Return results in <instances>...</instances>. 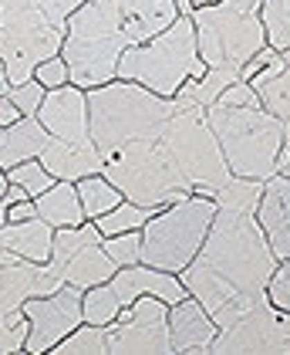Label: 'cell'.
<instances>
[{"label": "cell", "mask_w": 290, "mask_h": 355, "mask_svg": "<svg viewBox=\"0 0 290 355\" xmlns=\"http://www.w3.org/2000/svg\"><path fill=\"white\" fill-rule=\"evenodd\" d=\"M3 217H7V223H21V220L37 217V210H34V200H17L14 207H7V210H3Z\"/></svg>", "instance_id": "cell-39"}, {"label": "cell", "mask_w": 290, "mask_h": 355, "mask_svg": "<svg viewBox=\"0 0 290 355\" xmlns=\"http://www.w3.org/2000/svg\"><path fill=\"white\" fill-rule=\"evenodd\" d=\"M34 210H37L41 220H48L54 230H57V227H78L81 220H84L78 187L68 183V180H57L51 190L34 196Z\"/></svg>", "instance_id": "cell-22"}, {"label": "cell", "mask_w": 290, "mask_h": 355, "mask_svg": "<svg viewBox=\"0 0 290 355\" xmlns=\"http://www.w3.org/2000/svg\"><path fill=\"white\" fill-rule=\"evenodd\" d=\"M75 187H78V196H81V210H84V217H91V220H98L102 214H108L111 207H118V203L125 200L122 190L108 180L105 173L84 176V180H78Z\"/></svg>", "instance_id": "cell-25"}, {"label": "cell", "mask_w": 290, "mask_h": 355, "mask_svg": "<svg viewBox=\"0 0 290 355\" xmlns=\"http://www.w3.org/2000/svg\"><path fill=\"white\" fill-rule=\"evenodd\" d=\"M105 254L115 261V268H129L142 261V230H129V234H115L102 241Z\"/></svg>", "instance_id": "cell-32"}, {"label": "cell", "mask_w": 290, "mask_h": 355, "mask_svg": "<svg viewBox=\"0 0 290 355\" xmlns=\"http://www.w3.org/2000/svg\"><path fill=\"white\" fill-rule=\"evenodd\" d=\"M280 58H284V68L270 82H253V92L260 95V105L284 122V149L277 156V173L290 176V48L280 51Z\"/></svg>", "instance_id": "cell-20"}, {"label": "cell", "mask_w": 290, "mask_h": 355, "mask_svg": "<svg viewBox=\"0 0 290 355\" xmlns=\"http://www.w3.org/2000/svg\"><path fill=\"white\" fill-rule=\"evenodd\" d=\"M37 159L54 180H68V183H78L84 176L105 173V159L95 146H75V142H61L54 136L48 139V146L41 149Z\"/></svg>", "instance_id": "cell-17"}, {"label": "cell", "mask_w": 290, "mask_h": 355, "mask_svg": "<svg viewBox=\"0 0 290 355\" xmlns=\"http://www.w3.org/2000/svg\"><path fill=\"white\" fill-rule=\"evenodd\" d=\"M0 31L7 37L3 64L10 85L30 82L41 61L61 55L64 31L48 21L37 0H0Z\"/></svg>", "instance_id": "cell-10"}, {"label": "cell", "mask_w": 290, "mask_h": 355, "mask_svg": "<svg viewBox=\"0 0 290 355\" xmlns=\"http://www.w3.org/2000/svg\"><path fill=\"white\" fill-rule=\"evenodd\" d=\"M216 322L212 315L185 295L183 301L169 304V338H172V352H210L212 338H216Z\"/></svg>", "instance_id": "cell-16"}, {"label": "cell", "mask_w": 290, "mask_h": 355, "mask_svg": "<svg viewBox=\"0 0 290 355\" xmlns=\"http://www.w3.org/2000/svg\"><path fill=\"white\" fill-rule=\"evenodd\" d=\"M27 342V315L21 308L0 315V352H21Z\"/></svg>", "instance_id": "cell-33"}, {"label": "cell", "mask_w": 290, "mask_h": 355, "mask_svg": "<svg viewBox=\"0 0 290 355\" xmlns=\"http://www.w3.org/2000/svg\"><path fill=\"white\" fill-rule=\"evenodd\" d=\"M3 176H7V183H17L30 200H34V196H41L44 190H51L54 183H57L51 173L41 166V159H27V163L10 166V169H3Z\"/></svg>", "instance_id": "cell-31"}, {"label": "cell", "mask_w": 290, "mask_h": 355, "mask_svg": "<svg viewBox=\"0 0 290 355\" xmlns=\"http://www.w3.org/2000/svg\"><path fill=\"white\" fill-rule=\"evenodd\" d=\"M111 288H115V295H118L122 304H132L142 295H156L165 304H176V301H183L189 295L185 284L172 271H158V268H149L142 261L129 264V268H118L111 274Z\"/></svg>", "instance_id": "cell-15"}, {"label": "cell", "mask_w": 290, "mask_h": 355, "mask_svg": "<svg viewBox=\"0 0 290 355\" xmlns=\"http://www.w3.org/2000/svg\"><path fill=\"white\" fill-rule=\"evenodd\" d=\"M108 328V352L115 355H172L169 338V304L156 295H142L122 304Z\"/></svg>", "instance_id": "cell-11"}, {"label": "cell", "mask_w": 290, "mask_h": 355, "mask_svg": "<svg viewBox=\"0 0 290 355\" xmlns=\"http://www.w3.org/2000/svg\"><path fill=\"white\" fill-rule=\"evenodd\" d=\"M132 48V37L125 31L118 0H88L68 17L61 58L68 64V82L81 92L115 82L118 58Z\"/></svg>", "instance_id": "cell-3"}, {"label": "cell", "mask_w": 290, "mask_h": 355, "mask_svg": "<svg viewBox=\"0 0 290 355\" xmlns=\"http://www.w3.org/2000/svg\"><path fill=\"white\" fill-rule=\"evenodd\" d=\"M257 223L264 227V234H273L280 227L290 223V176L284 173H273L264 183V196H260V207H257Z\"/></svg>", "instance_id": "cell-24"}, {"label": "cell", "mask_w": 290, "mask_h": 355, "mask_svg": "<svg viewBox=\"0 0 290 355\" xmlns=\"http://www.w3.org/2000/svg\"><path fill=\"white\" fill-rule=\"evenodd\" d=\"M192 3H216V0H192Z\"/></svg>", "instance_id": "cell-44"}, {"label": "cell", "mask_w": 290, "mask_h": 355, "mask_svg": "<svg viewBox=\"0 0 290 355\" xmlns=\"http://www.w3.org/2000/svg\"><path fill=\"white\" fill-rule=\"evenodd\" d=\"M84 95H88L91 142L102 153V159L122 146L162 139L165 122L176 112V98H162L156 92L135 82H122V78L88 88Z\"/></svg>", "instance_id": "cell-2"}, {"label": "cell", "mask_w": 290, "mask_h": 355, "mask_svg": "<svg viewBox=\"0 0 290 355\" xmlns=\"http://www.w3.org/2000/svg\"><path fill=\"white\" fill-rule=\"evenodd\" d=\"M115 271H118V268H115V261L105 254L102 241H98V244H84L78 254L68 257V264H64V284H75V288L84 291V288H95V284L111 281Z\"/></svg>", "instance_id": "cell-23"}, {"label": "cell", "mask_w": 290, "mask_h": 355, "mask_svg": "<svg viewBox=\"0 0 290 355\" xmlns=\"http://www.w3.org/2000/svg\"><path fill=\"white\" fill-rule=\"evenodd\" d=\"M0 142H3V125H0Z\"/></svg>", "instance_id": "cell-45"}, {"label": "cell", "mask_w": 290, "mask_h": 355, "mask_svg": "<svg viewBox=\"0 0 290 355\" xmlns=\"http://www.w3.org/2000/svg\"><path fill=\"white\" fill-rule=\"evenodd\" d=\"M216 105H237V109H264L260 105V95L253 92V85L250 82H233L219 98H216Z\"/></svg>", "instance_id": "cell-36"}, {"label": "cell", "mask_w": 290, "mask_h": 355, "mask_svg": "<svg viewBox=\"0 0 290 355\" xmlns=\"http://www.w3.org/2000/svg\"><path fill=\"white\" fill-rule=\"evenodd\" d=\"M212 217H216V200L203 193H189L179 203L158 210L142 227V264L179 274L203 247Z\"/></svg>", "instance_id": "cell-8"}, {"label": "cell", "mask_w": 290, "mask_h": 355, "mask_svg": "<svg viewBox=\"0 0 290 355\" xmlns=\"http://www.w3.org/2000/svg\"><path fill=\"white\" fill-rule=\"evenodd\" d=\"M21 311L27 315V342L24 349L30 355L54 349L68 331L81 325V288L61 284L51 295L24 298Z\"/></svg>", "instance_id": "cell-13"}, {"label": "cell", "mask_w": 290, "mask_h": 355, "mask_svg": "<svg viewBox=\"0 0 290 355\" xmlns=\"http://www.w3.org/2000/svg\"><path fill=\"white\" fill-rule=\"evenodd\" d=\"M125 31L132 37V44H145L165 28H172V21L179 17L176 0H118Z\"/></svg>", "instance_id": "cell-18"}, {"label": "cell", "mask_w": 290, "mask_h": 355, "mask_svg": "<svg viewBox=\"0 0 290 355\" xmlns=\"http://www.w3.org/2000/svg\"><path fill=\"white\" fill-rule=\"evenodd\" d=\"M260 24L266 31V48L287 51L290 48V0H264Z\"/></svg>", "instance_id": "cell-30"}, {"label": "cell", "mask_w": 290, "mask_h": 355, "mask_svg": "<svg viewBox=\"0 0 290 355\" xmlns=\"http://www.w3.org/2000/svg\"><path fill=\"white\" fill-rule=\"evenodd\" d=\"M162 149L169 153V159L183 173L192 193L212 196L233 173L223 159V149L212 136L206 109L189 102L183 95H176V112L162 129Z\"/></svg>", "instance_id": "cell-7"}, {"label": "cell", "mask_w": 290, "mask_h": 355, "mask_svg": "<svg viewBox=\"0 0 290 355\" xmlns=\"http://www.w3.org/2000/svg\"><path fill=\"white\" fill-rule=\"evenodd\" d=\"M266 298L273 308H280V311H290V257L273 271L270 277V284H266Z\"/></svg>", "instance_id": "cell-35"}, {"label": "cell", "mask_w": 290, "mask_h": 355, "mask_svg": "<svg viewBox=\"0 0 290 355\" xmlns=\"http://www.w3.org/2000/svg\"><path fill=\"white\" fill-rule=\"evenodd\" d=\"M44 92H48L44 85L30 78V82H24V85H10L7 98H10V102L21 109V115H27V119H30V115H37V109H41V102H44Z\"/></svg>", "instance_id": "cell-34"}, {"label": "cell", "mask_w": 290, "mask_h": 355, "mask_svg": "<svg viewBox=\"0 0 290 355\" xmlns=\"http://www.w3.org/2000/svg\"><path fill=\"white\" fill-rule=\"evenodd\" d=\"M81 3H88V0H37V7L48 14V21H51L54 28H61V31H64L68 17L78 10Z\"/></svg>", "instance_id": "cell-38"}, {"label": "cell", "mask_w": 290, "mask_h": 355, "mask_svg": "<svg viewBox=\"0 0 290 355\" xmlns=\"http://www.w3.org/2000/svg\"><path fill=\"white\" fill-rule=\"evenodd\" d=\"M48 129L37 122V115L30 119H17L14 125L3 129V142H0V169H10L17 163H27V159H37L41 149L48 146Z\"/></svg>", "instance_id": "cell-21"}, {"label": "cell", "mask_w": 290, "mask_h": 355, "mask_svg": "<svg viewBox=\"0 0 290 355\" xmlns=\"http://www.w3.org/2000/svg\"><path fill=\"white\" fill-rule=\"evenodd\" d=\"M108 352V328L105 325H78L75 331H68L57 345L54 355H105Z\"/></svg>", "instance_id": "cell-29"}, {"label": "cell", "mask_w": 290, "mask_h": 355, "mask_svg": "<svg viewBox=\"0 0 290 355\" xmlns=\"http://www.w3.org/2000/svg\"><path fill=\"white\" fill-rule=\"evenodd\" d=\"M3 55H7V37H3V31H0V61H3Z\"/></svg>", "instance_id": "cell-42"}, {"label": "cell", "mask_w": 290, "mask_h": 355, "mask_svg": "<svg viewBox=\"0 0 290 355\" xmlns=\"http://www.w3.org/2000/svg\"><path fill=\"white\" fill-rule=\"evenodd\" d=\"M3 190H7V176H3V169H0V196H3Z\"/></svg>", "instance_id": "cell-43"}, {"label": "cell", "mask_w": 290, "mask_h": 355, "mask_svg": "<svg viewBox=\"0 0 290 355\" xmlns=\"http://www.w3.org/2000/svg\"><path fill=\"white\" fill-rule=\"evenodd\" d=\"M273 271L277 257L257 217L216 207L210 234L196 257L179 271V281L210 315H216L239 295H266Z\"/></svg>", "instance_id": "cell-1"}, {"label": "cell", "mask_w": 290, "mask_h": 355, "mask_svg": "<svg viewBox=\"0 0 290 355\" xmlns=\"http://www.w3.org/2000/svg\"><path fill=\"white\" fill-rule=\"evenodd\" d=\"M118 308H122V301L115 295L111 281L81 291V322H88V325H111Z\"/></svg>", "instance_id": "cell-28"}, {"label": "cell", "mask_w": 290, "mask_h": 355, "mask_svg": "<svg viewBox=\"0 0 290 355\" xmlns=\"http://www.w3.org/2000/svg\"><path fill=\"white\" fill-rule=\"evenodd\" d=\"M17 119H24V115H21V109H17V105H14V102L3 95V98H0V125L7 129V125H14Z\"/></svg>", "instance_id": "cell-40"}, {"label": "cell", "mask_w": 290, "mask_h": 355, "mask_svg": "<svg viewBox=\"0 0 290 355\" xmlns=\"http://www.w3.org/2000/svg\"><path fill=\"white\" fill-rule=\"evenodd\" d=\"M162 207H138L132 200H122L118 207H111L108 214L95 220V227L102 230V237H115V234H129V230H142L149 220L156 217Z\"/></svg>", "instance_id": "cell-26"}, {"label": "cell", "mask_w": 290, "mask_h": 355, "mask_svg": "<svg viewBox=\"0 0 290 355\" xmlns=\"http://www.w3.org/2000/svg\"><path fill=\"white\" fill-rule=\"evenodd\" d=\"M264 0H216L192 7L196 51L206 68L239 75L243 64L266 48V31L260 24Z\"/></svg>", "instance_id": "cell-5"}, {"label": "cell", "mask_w": 290, "mask_h": 355, "mask_svg": "<svg viewBox=\"0 0 290 355\" xmlns=\"http://www.w3.org/2000/svg\"><path fill=\"white\" fill-rule=\"evenodd\" d=\"M37 122L48 129V136L75 146H95L91 129H88V95L78 85H61L44 92V102L37 109Z\"/></svg>", "instance_id": "cell-14"}, {"label": "cell", "mask_w": 290, "mask_h": 355, "mask_svg": "<svg viewBox=\"0 0 290 355\" xmlns=\"http://www.w3.org/2000/svg\"><path fill=\"white\" fill-rule=\"evenodd\" d=\"M105 176L122 190L125 200L138 207H172L183 196H189V183L169 153L162 149V139L156 142H132L105 156Z\"/></svg>", "instance_id": "cell-9"}, {"label": "cell", "mask_w": 290, "mask_h": 355, "mask_svg": "<svg viewBox=\"0 0 290 355\" xmlns=\"http://www.w3.org/2000/svg\"><path fill=\"white\" fill-rule=\"evenodd\" d=\"M206 122L233 176L266 183L277 173V156L284 149V122L277 115H270L266 109L210 105Z\"/></svg>", "instance_id": "cell-6"}, {"label": "cell", "mask_w": 290, "mask_h": 355, "mask_svg": "<svg viewBox=\"0 0 290 355\" xmlns=\"http://www.w3.org/2000/svg\"><path fill=\"white\" fill-rule=\"evenodd\" d=\"M34 82H41L48 92L68 85V64H64V58L54 55V58H48V61H41V64L34 68Z\"/></svg>", "instance_id": "cell-37"}, {"label": "cell", "mask_w": 290, "mask_h": 355, "mask_svg": "<svg viewBox=\"0 0 290 355\" xmlns=\"http://www.w3.org/2000/svg\"><path fill=\"white\" fill-rule=\"evenodd\" d=\"M260 196H264V180H243V176H230L219 190L212 193L216 207L239 210V214H257Z\"/></svg>", "instance_id": "cell-27"}, {"label": "cell", "mask_w": 290, "mask_h": 355, "mask_svg": "<svg viewBox=\"0 0 290 355\" xmlns=\"http://www.w3.org/2000/svg\"><path fill=\"white\" fill-rule=\"evenodd\" d=\"M206 64L196 51V28L192 14H179L172 28H165L145 44L125 48L118 58V75L122 82H135L162 98H176V92L189 78H203Z\"/></svg>", "instance_id": "cell-4"}, {"label": "cell", "mask_w": 290, "mask_h": 355, "mask_svg": "<svg viewBox=\"0 0 290 355\" xmlns=\"http://www.w3.org/2000/svg\"><path fill=\"white\" fill-rule=\"evenodd\" d=\"M51 244H54V227L41 217L0 227V247H7L10 254H17L24 261H34V264H48L51 261Z\"/></svg>", "instance_id": "cell-19"}, {"label": "cell", "mask_w": 290, "mask_h": 355, "mask_svg": "<svg viewBox=\"0 0 290 355\" xmlns=\"http://www.w3.org/2000/svg\"><path fill=\"white\" fill-rule=\"evenodd\" d=\"M7 92H10V78H7V64L0 61V98H3Z\"/></svg>", "instance_id": "cell-41"}, {"label": "cell", "mask_w": 290, "mask_h": 355, "mask_svg": "<svg viewBox=\"0 0 290 355\" xmlns=\"http://www.w3.org/2000/svg\"><path fill=\"white\" fill-rule=\"evenodd\" d=\"M210 352L212 355H233V352L290 355V311H280V308L270 304V298H260L239 322H233L223 331H216Z\"/></svg>", "instance_id": "cell-12"}]
</instances>
